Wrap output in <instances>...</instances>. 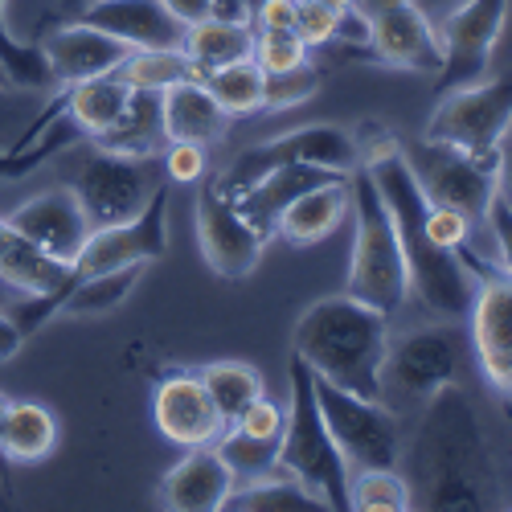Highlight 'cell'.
<instances>
[{
	"mask_svg": "<svg viewBox=\"0 0 512 512\" xmlns=\"http://www.w3.org/2000/svg\"><path fill=\"white\" fill-rule=\"evenodd\" d=\"M160 5L189 29V25H197V21L209 17V5H213V0H160Z\"/></svg>",
	"mask_w": 512,
	"mask_h": 512,
	"instance_id": "c3c4849f",
	"label": "cell"
},
{
	"mask_svg": "<svg viewBox=\"0 0 512 512\" xmlns=\"http://www.w3.org/2000/svg\"><path fill=\"white\" fill-rule=\"evenodd\" d=\"M295 13H300V5H295V0H259V5L250 9V21H254V33L295 29Z\"/></svg>",
	"mask_w": 512,
	"mask_h": 512,
	"instance_id": "bcb514c9",
	"label": "cell"
},
{
	"mask_svg": "<svg viewBox=\"0 0 512 512\" xmlns=\"http://www.w3.org/2000/svg\"><path fill=\"white\" fill-rule=\"evenodd\" d=\"M472 320V353L488 386L512 398V279L504 271H488L476 283Z\"/></svg>",
	"mask_w": 512,
	"mask_h": 512,
	"instance_id": "2e32d148",
	"label": "cell"
},
{
	"mask_svg": "<svg viewBox=\"0 0 512 512\" xmlns=\"http://www.w3.org/2000/svg\"><path fill=\"white\" fill-rule=\"evenodd\" d=\"M5 414H9V398L0 394V426H5ZM0 463H5V455H0Z\"/></svg>",
	"mask_w": 512,
	"mask_h": 512,
	"instance_id": "11a10c76",
	"label": "cell"
},
{
	"mask_svg": "<svg viewBox=\"0 0 512 512\" xmlns=\"http://www.w3.org/2000/svg\"><path fill=\"white\" fill-rule=\"evenodd\" d=\"M386 5H394V0H357V5H353V9H357V13L365 17V21H369V17L377 13V9H386Z\"/></svg>",
	"mask_w": 512,
	"mask_h": 512,
	"instance_id": "816d5d0a",
	"label": "cell"
},
{
	"mask_svg": "<svg viewBox=\"0 0 512 512\" xmlns=\"http://www.w3.org/2000/svg\"><path fill=\"white\" fill-rule=\"evenodd\" d=\"M58 447V418L41 402H9L0 426V455L9 463H37Z\"/></svg>",
	"mask_w": 512,
	"mask_h": 512,
	"instance_id": "83f0119b",
	"label": "cell"
},
{
	"mask_svg": "<svg viewBox=\"0 0 512 512\" xmlns=\"http://www.w3.org/2000/svg\"><path fill=\"white\" fill-rule=\"evenodd\" d=\"M422 422L410 443V496L414 508H488L492 459L480 418L459 386H443L422 402Z\"/></svg>",
	"mask_w": 512,
	"mask_h": 512,
	"instance_id": "7a4b0ae2",
	"label": "cell"
},
{
	"mask_svg": "<svg viewBox=\"0 0 512 512\" xmlns=\"http://www.w3.org/2000/svg\"><path fill=\"white\" fill-rule=\"evenodd\" d=\"M0 82H5V87H13V82H9V78H5V70H0Z\"/></svg>",
	"mask_w": 512,
	"mask_h": 512,
	"instance_id": "9f6ffc18",
	"label": "cell"
},
{
	"mask_svg": "<svg viewBox=\"0 0 512 512\" xmlns=\"http://www.w3.org/2000/svg\"><path fill=\"white\" fill-rule=\"evenodd\" d=\"M115 74L132 91H168V87H177V82H185V78H201L181 46H173V50H132Z\"/></svg>",
	"mask_w": 512,
	"mask_h": 512,
	"instance_id": "836d02e7",
	"label": "cell"
},
{
	"mask_svg": "<svg viewBox=\"0 0 512 512\" xmlns=\"http://www.w3.org/2000/svg\"><path fill=\"white\" fill-rule=\"evenodd\" d=\"M512 127V74L484 78L472 87H455L439 95V107L426 123V140L451 144L467 156L496 160L504 136Z\"/></svg>",
	"mask_w": 512,
	"mask_h": 512,
	"instance_id": "ba28073f",
	"label": "cell"
},
{
	"mask_svg": "<svg viewBox=\"0 0 512 512\" xmlns=\"http://www.w3.org/2000/svg\"><path fill=\"white\" fill-rule=\"evenodd\" d=\"M66 144H70V127H66V115H62V119H54L50 140H41L33 152H29V148H21V152L5 148V152H0V181H17V177L33 173L37 164H46V160H50L58 148H66Z\"/></svg>",
	"mask_w": 512,
	"mask_h": 512,
	"instance_id": "ab89813d",
	"label": "cell"
},
{
	"mask_svg": "<svg viewBox=\"0 0 512 512\" xmlns=\"http://www.w3.org/2000/svg\"><path fill=\"white\" fill-rule=\"evenodd\" d=\"M168 144L164 136V111H160V91H132L119 119L95 136V148L123 152V156H160Z\"/></svg>",
	"mask_w": 512,
	"mask_h": 512,
	"instance_id": "484cf974",
	"label": "cell"
},
{
	"mask_svg": "<svg viewBox=\"0 0 512 512\" xmlns=\"http://www.w3.org/2000/svg\"><path fill=\"white\" fill-rule=\"evenodd\" d=\"M164 181L173 185H197L205 177V144H168L160 152Z\"/></svg>",
	"mask_w": 512,
	"mask_h": 512,
	"instance_id": "ee69618b",
	"label": "cell"
},
{
	"mask_svg": "<svg viewBox=\"0 0 512 512\" xmlns=\"http://www.w3.org/2000/svg\"><path fill=\"white\" fill-rule=\"evenodd\" d=\"M349 508L357 512H406L414 508L410 484L398 467H361L349 476Z\"/></svg>",
	"mask_w": 512,
	"mask_h": 512,
	"instance_id": "d590c367",
	"label": "cell"
},
{
	"mask_svg": "<svg viewBox=\"0 0 512 512\" xmlns=\"http://www.w3.org/2000/svg\"><path fill=\"white\" fill-rule=\"evenodd\" d=\"M152 418H156V431L177 443V447H205V443H218V435L226 431V418L213 406L205 381L189 369L181 373H168L156 394H152Z\"/></svg>",
	"mask_w": 512,
	"mask_h": 512,
	"instance_id": "ac0fdd59",
	"label": "cell"
},
{
	"mask_svg": "<svg viewBox=\"0 0 512 512\" xmlns=\"http://www.w3.org/2000/svg\"><path fill=\"white\" fill-rule=\"evenodd\" d=\"M234 492V476L222 463L218 447H189V455L164 476L160 504L168 512H222L226 496Z\"/></svg>",
	"mask_w": 512,
	"mask_h": 512,
	"instance_id": "44dd1931",
	"label": "cell"
},
{
	"mask_svg": "<svg viewBox=\"0 0 512 512\" xmlns=\"http://www.w3.org/2000/svg\"><path fill=\"white\" fill-rule=\"evenodd\" d=\"M279 164H324V168H336V173H353L361 164V152H357L353 132H340L332 123H308V127H295V132H283L267 144L246 148L226 173H218V185L230 197H238Z\"/></svg>",
	"mask_w": 512,
	"mask_h": 512,
	"instance_id": "30bf717a",
	"label": "cell"
},
{
	"mask_svg": "<svg viewBox=\"0 0 512 512\" xmlns=\"http://www.w3.org/2000/svg\"><path fill=\"white\" fill-rule=\"evenodd\" d=\"M140 275H144V267H115V271H99V275H78L74 287L66 291L58 316H107V312L123 308V300L136 291Z\"/></svg>",
	"mask_w": 512,
	"mask_h": 512,
	"instance_id": "f546056e",
	"label": "cell"
},
{
	"mask_svg": "<svg viewBox=\"0 0 512 512\" xmlns=\"http://www.w3.org/2000/svg\"><path fill=\"white\" fill-rule=\"evenodd\" d=\"M279 472L304 484L324 508H349V463L340 455L336 439L328 435V422L316 402V377L304 357L291 353V402L279 439Z\"/></svg>",
	"mask_w": 512,
	"mask_h": 512,
	"instance_id": "5b68a950",
	"label": "cell"
},
{
	"mask_svg": "<svg viewBox=\"0 0 512 512\" xmlns=\"http://www.w3.org/2000/svg\"><path fill=\"white\" fill-rule=\"evenodd\" d=\"M291 353L332 386L381 398V365L390 353V316L353 300V295H324L316 300L291 336Z\"/></svg>",
	"mask_w": 512,
	"mask_h": 512,
	"instance_id": "3957f363",
	"label": "cell"
},
{
	"mask_svg": "<svg viewBox=\"0 0 512 512\" xmlns=\"http://www.w3.org/2000/svg\"><path fill=\"white\" fill-rule=\"evenodd\" d=\"M508 21V0H463L443 25V66L435 74V91H455L484 82L496 41Z\"/></svg>",
	"mask_w": 512,
	"mask_h": 512,
	"instance_id": "5bb4252c",
	"label": "cell"
},
{
	"mask_svg": "<svg viewBox=\"0 0 512 512\" xmlns=\"http://www.w3.org/2000/svg\"><path fill=\"white\" fill-rule=\"evenodd\" d=\"M160 111L168 144H218L230 132V115L201 78H185L177 87L160 91Z\"/></svg>",
	"mask_w": 512,
	"mask_h": 512,
	"instance_id": "603a6c76",
	"label": "cell"
},
{
	"mask_svg": "<svg viewBox=\"0 0 512 512\" xmlns=\"http://www.w3.org/2000/svg\"><path fill=\"white\" fill-rule=\"evenodd\" d=\"M467 361V340L455 320L422 324L398 340H390L381 365V402H426L443 386H459Z\"/></svg>",
	"mask_w": 512,
	"mask_h": 512,
	"instance_id": "8992f818",
	"label": "cell"
},
{
	"mask_svg": "<svg viewBox=\"0 0 512 512\" xmlns=\"http://www.w3.org/2000/svg\"><path fill=\"white\" fill-rule=\"evenodd\" d=\"M336 29H340V13L320 5V0H304L300 13H295V33L304 37L308 50H320V46H332L336 41Z\"/></svg>",
	"mask_w": 512,
	"mask_h": 512,
	"instance_id": "60d3db41",
	"label": "cell"
},
{
	"mask_svg": "<svg viewBox=\"0 0 512 512\" xmlns=\"http://www.w3.org/2000/svg\"><path fill=\"white\" fill-rule=\"evenodd\" d=\"M222 508H234V512H320L324 504L304 484H295L291 476L279 472L259 484H238Z\"/></svg>",
	"mask_w": 512,
	"mask_h": 512,
	"instance_id": "e575fe53",
	"label": "cell"
},
{
	"mask_svg": "<svg viewBox=\"0 0 512 512\" xmlns=\"http://www.w3.org/2000/svg\"><path fill=\"white\" fill-rule=\"evenodd\" d=\"M250 58L259 62L263 74H279L291 66H304L308 62V46L295 29H267V33H254V50Z\"/></svg>",
	"mask_w": 512,
	"mask_h": 512,
	"instance_id": "f35d334b",
	"label": "cell"
},
{
	"mask_svg": "<svg viewBox=\"0 0 512 512\" xmlns=\"http://www.w3.org/2000/svg\"><path fill=\"white\" fill-rule=\"evenodd\" d=\"M340 177H349V173H336V168H324V164H279V168H271L267 177L254 181L246 193H238L234 201L246 213V222L259 230L263 238H271L279 213L295 197H304L308 189L328 185V181H340Z\"/></svg>",
	"mask_w": 512,
	"mask_h": 512,
	"instance_id": "7402d4cb",
	"label": "cell"
},
{
	"mask_svg": "<svg viewBox=\"0 0 512 512\" xmlns=\"http://www.w3.org/2000/svg\"><path fill=\"white\" fill-rule=\"evenodd\" d=\"M160 181H164V168L156 156H123V152L95 148L78 164L70 189L82 201L91 230H103V226L136 218Z\"/></svg>",
	"mask_w": 512,
	"mask_h": 512,
	"instance_id": "9c48e42d",
	"label": "cell"
},
{
	"mask_svg": "<svg viewBox=\"0 0 512 512\" xmlns=\"http://www.w3.org/2000/svg\"><path fill=\"white\" fill-rule=\"evenodd\" d=\"M66 91V119L78 127L82 136H103L107 127L119 119V111L127 107V95L132 87L119 74H99V78H82Z\"/></svg>",
	"mask_w": 512,
	"mask_h": 512,
	"instance_id": "4316f807",
	"label": "cell"
},
{
	"mask_svg": "<svg viewBox=\"0 0 512 512\" xmlns=\"http://www.w3.org/2000/svg\"><path fill=\"white\" fill-rule=\"evenodd\" d=\"M369 50L381 62L426 78H435L443 66V37L418 0H394L369 17Z\"/></svg>",
	"mask_w": 512,
	"mask_h": 512,
	"instance_id": "9a60e30c",
	"label": "cell"
},
{
	"mask_svg": "<svg viewBox=\"0 0 512 512\" xmlns=\"http://www.w3.org/2000/svg\"><path fill=\"white\" fill-rule=\"evenodd\" d=\"M349 213H353V259H349L345 295L377 308L381 316H398L410 300V271L390 205L365 164H357L349 173Z\"/></svg>",
	"mask_w": 512,
	"mask_h": 512,
	"instance_id": "277c9868",
	"label": "cell"
},
{
	"mask_svg": "<svg viewBox=\"0 0 512 512\" xmlns=\"http://www.w3.org/2000/svg\"><path fill=\"white\" fill-rule=\"evenodd\" d=\"M201 82L209 87V95L222 103V111L230 119H246V115L263 111V70H259V62H254V58H242V62L209 70Z\"/></svg>",
	"mask_w": 512,
	"mask_h": 512,
	"instance_id": "d6a6232c",
	"label": "cell"
},
{
	"mask_svg": "<svg viewBox=\"0 0 512 512\" xmlns=\"http://www.w3.org/2000/svg\"><path fill=\"white\" fill-rule=\"evenodd\" d=\"M209 17L250 25V5H246V0H213V5H209Z\"/></svg>",
	"mask_w": 512,
	"mask_h": 512,
	"instance_id": "f907efd6",
	"label": "cell"
},
{
	"mask_svg": "<svg viewBox=\"0 0 512 512\" xmlns=\"http://www.w3.org/2000/svg\"><path fill=\"white\" fill-rule=\"evenodd\" d=\"M5 5H9V0H0V70H5V78L13 82V87H29V91L54 87L46 50H41V46H21V41L9 33Z\"/></svg>",
	"mask_w": 512,
	"mask_h": 512,
	"instance_id": "8d00e7d4",
	"label": "cell"
},
{
	"mask_svg": "<svg viewBox=\"0 0 512 512\" xmlns=\"http://www.w3.org/2000/svg\"><path fill=\"white\" fill-rule=\"evenodd\" d=\"M320 5H328V9H336V13H349L357 0H320Z\"/></svg>",
	"mask_w": 512,
	"mask_h": 512,
	"instance_id": "f5cc1de1",
	"label": "cell"
},
{
	"mask_svg": "<svg viewBox=\"0 0 512 512\" xmlns=\"http://www.w3.org/2000/svg\"><path fill=\"white\" fill-rule=\"evenodd\" d=\"M414 177L426 193L431 205H447L459 209L463 218H472L476 226L484 222V213L496 197V160H480V156H467L451 144L439 140H414L402 144Z\"/></svg>",
	"mask_w": 512,
	"mask_h": 512,
	"instance_id": "8fae6325",
	"label": "cell"
},
{
	"mask_svg": "<svg viewBox=\"0 0 512 512\" xmlns=\"http://www.w3.org/2000/svg\"><path fill=\"white\" fill-rule=\"evenodd\" d=\"M283 422H287V406H279L267 394H259L230 426H238V431H246L254 439H283Z\"/></svg>",
	"mask_w": 512,
	"mask_h": 512,
	"instance_id": "7bdbcfd3",
	"label": "cell"
},
{
	"mask_svg": "<svg viewBox=\"0 0 512 512\" xmlns=\"http://www.w3.org/2000/svg\"><path fill=\"white\" fill-rule=\"evenodd\" d=\"M78 271L54 254H46L37 242L17 234L5 218H0V283L21 291V295H50L74 287Z\"/></svg>",
	"mask_w": 512,
	"mask_h": 512,
	"instance_id": "cb8c5ba5",
	"label": "cell"
},
{
	"mask_svg": "<svg viewBox=\"0 0 512 512\" xmlns=\"http://www.w3.org/2000/svg\"><path fill=\"white\" fill-rule=\"evenodd\" d=\"M496 197H504L512 205V140L508 136L496 152Z\"/></svg>",
	"mask_w": 512,
	"mask_h": 512,
	"instance_id": "681fc988",
	"label": "cell"
},
{
	"mask_svg": "<svg viewBox=\"0 0 512 512\" xmlns=\"http://www.w3.org/2000/svg\"><path fill=\"white\" fill-rule=\"evenodd\" d=\"M41 50H46L54 82H62V87H74V82H82V78L115 74L123 66V58L132 54V46H123L119 37H111V33L87 25V21H78V17L62 29H54L46 41H41Z\"/></svg>",
	"mask_w": 512,
	"mask_h": 512,
	"instance_id": "d6986e66",
	"label": "cell"
},
{
	"mask_svg": "<svg viewBox=\"0 0 512 512\" xmlns=\"http://www.w3.org/2000/svg\"><path fill=\"white\" fill-rule=\"evenodd\" d=\"M181 50L189 54V62L197 66V74L205 78L209 70L250 58V50H254V29H250V25H238V21L205 17V21H197V25L185 29Z\"/></svg>",
	"mask_w": 512,
	"mask_h": 512,
	"instance_id": "f1b7e54d",
	"label": "cell"
},
{
	"mask_svg": "<svg viewBox=\"0 0 512 512\" xmlns=\"http://www.w3.org/2000/svg\"><path fill=\"white\" fill-rule=\"evenodd\" d=\"M0 87H5V82H0Z\"/></svg>",
	"mask_w": 512,
	"mask_h": 512,
	"instance_id": "680465c9",
	"label": "cell"
},
{
	"mask_svg": "<svg viewBox=\"0 0 512 512\" xmlns=\"http://www.w3.org/2000/svg\"><path fill=\"white\" fill-rule=\"evenodd\" d=\"M197 377L205 381V390H209L213 406H218V414L226 418V426L259 394H267L263 390V373L254 365H246V361H213V365L197 369Z\"/></svg>",
	"mask_w": 512,
	"mask_h": 512,
	"instance_id": "4dcf8cb0",
	"label": "cell"
},
{
	"mask_svg": "<svg viewBox=\"0 0 512 512\" xmlns=\"http://www.w3.org/2000/svg\"><path fill=\"white\" fill-rule=\"evenodd\" d=\"M168 193H173V181H160L136 218L91 230L87 246H82V254L74 259V271L99 275V271H115V267L160 263L168 254Z\"/></svg>",
	"mask_w": 512,
	"mask_h": 512,
	"instance_id": "4fadbf2b",
	"label": "cell"
},
{
	"mask_svg": "<svg viewBox=\"0 0 512 512\" xmlns=\"http://www.w3.org/2000/svg\"><path fill=\"white\" fill-rule=\"evenodd\" d=\"M320 82H324V74L312 62L279 70V74H263V111H291V107L316 99Z\"/></svg>",
	"mask_w": 512,
	"mask_h": 512,
	"instance_id": "74e56055",
	"label": "cell"
},
{
	"mask_svg": "<svg viewBox=\"0 0 512 512\" xmlns=\"http://www.w3.org/2000/svg\"><path fill=\"white\" fill-rule=\"evenodd\" d=\"M21 345H25V332H21L17 316L0 312V365H5V361H13V357L21 353Z\"/></svg>",
	"mask_w": 512,
	"mask_h": 512,
	"instance_id": "7dc6e473",
	"label": "cell"
},
{
	"mask_svg": "<svg viewBox=\"0 0 512 512\" xmlns=\"http://www.w3.org/2000/svg\"><path fill=\"white\" fill-rule=\"evenodd\" d=\"M426 234H431V242L447 246V250H463L467 238H472V218H463L459 209H447V205H426V218H422Z\"/></svg>",
	"mask_w": 512,
	"mask_h": 512,
	"instance_id": "b9f144b4",
	"label": "cell"
},
{
	"mask_svg": "<svg viewBox=\"0 0 512 512\" xmlns=\"http://www.w3.org/2000/svg\"><path fill=\"white\" fill-rule=\"evenodd\" d=\"M17 234H25L29 242H37L46 254H54V259L70 263L82 254V246H87L91 238V222H87V213H82V201L74 197L70 185L62 189H46V193H37L29 201H21L17 209L9 213H0Z\"/></svg>",
	"mask_w": 512,
	"mask_h": 512,
	"instance_id": "e0dca14e",
	"label": "cell"
},
{
	"mask_svg": "<svg viewBox=\"0 0 512 512\" xmlns=\"http://www.w3.org/2000/svg\"><path fill=\"white\" fill-rule=\"evenodd\" d=\"M78 21L119 37L132 50H173L185 41V25L160 0H91Z\"/></svg>",
	"mask_w": 512,
	"mask_h": 512,
	"instance_id": "ffe728a7",
	"label": "cell"
},
{
	"mask_svg": "<svg viewBox=\"0 0 512 512\" xmlns=\"http://www.w3.org/2000/svg\"><path fill=\"white\" fill-rule=\"evenodd\" d=\"M484 226L492 234V250H496L500 271L512 279V205L504 197H492V205L484 213Z\"/></svg>",
	"mask_w": 512,
	"mask_h": 512,
	"instance_id": "f6af8a7d",
	"label": "cell"
},
{
	"mask_svg": "<svg viewBox=\"0 0 512 512\" xmlns=\"http://www.w3.org/2000/svg\"><path fill=\"white\" fill-rule=\"evenodd\" d=\"M316 377V373H312ZM316 402L328 422V435L336 439L340 455H345L349 472L361 467H398L406 455V435L394 406L381 398H361L332 386V381L316 377Z\"/></svg>",
	"mask_w": 512,
	"mask_h": 512,
	"instance_id": "52a82bcc",
	"label": "cell"
},
{
	"mask_svg": "<svg viewBox=\"0 0 512 512\" xmlns=\"http://www.w3.org/2000/svg\"><path fill=\"white\" fill-rule=\"evenodd\" d=\"M87 5H91V0H62V9H66V13H74V17H78L82 9H87Z\"/></svg>",
	"mask_w": 512,
	"mask_h": 512,
	"instance_id": "db71d44e",
	"label": "cell"
},
{
	"mask_svg": "<svg viewBox=\"0 0 512 512\" xmlns=\"http://www.w3.org/2000/svg\"><path fill=\"white\" fill-rule=\"evenodd\" d=\"M213 447H218L222 463L230 467L234 488L279 476V439H254V435L238 431V426H226Z\"/></svg>",
	"mask_w": 512,
	"mask_h": 512,
	"instance_id": "1f68e13d",
	"label": "cell"
},
{
	"mask_svg": "<svg viewBox=\"0 0 512 512\" xmlns=\"http://www.w3.org/2000/svg\"><path fill=\"white\" fill-rule=\"evenodd\" d=\"M357 152L390 205V218H394V230L406 254V271H410V295H418V304L439 320H467V312L476 304L480 279L463 263L459 250H447L426 234L422 218L431 201H426L414 168L402 152V140L377 127V144H357Z\"/></svg>",
	"mask_w": 512,
	"mask_h": 512,
	"instance_id": "6da1fadb",
	"label": "cell"
},
{
	"mask_svg": "<svg viewBox=\"0 0 512 512\" xmlns=\"http://www.w3.org/2000/svg\"><path fill=\"white\" fill-rule=\"evenodd\" d=\"M197 246L213 275L222 279H246L263 263L267 238L246 222L238 201L218 185V177H201L197 193Z\"/></svg>",
	"mask_w": 512,
	"mask_h": 512,
	"instance_id": "7c38bea8",
	"label": "cell"
},
{
	"mask_svg": "<svg viewBox=\"0 0 512 512\" xmlns=\"http://www.w3.org/2000/svg\"><path fill=\"white\" fill-rule=\"evenodd\" d=\"M295 5H304V0H295Z\"/></svg>",
	"mask_w": 512,
	"mask_h": 512,
	"instance_id": "6f0895ef",
	"label": "cell"
},
{
	"mask_svg": "<svg viewBox=\"0 0 512 512\" xmlns=\"http://www.w3.org/2000/svg\"><path fill=\"white\" fill-rule=\"evenodd\" d=\"M349 218V177L328 181L308 189L304 197H295L275 222V234L287 238L291 246H316L328 234H336V226Z\"/></svg>",
	"mask_w": 512,
	"mask_h": 512,
	"instance_id": "d4e9b609",
	"label": "cell"
}]
</instances>
